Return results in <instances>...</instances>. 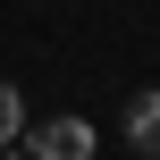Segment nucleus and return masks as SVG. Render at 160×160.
Segmentation results:
<instances>
[{
	"label": "nucleus",
	"instance_id": "obj_3",
	"mask_svg": "<svg viewBox=\"0 0 160 160\" xmlns=\"http://www.w3.org/2000/svg\"><path fill=\"white\" fill-rule=\"evenodd\" d=\"M17 135H25V93H17V84H0V152H8Z\"/></svg>",
	"mask_w": 160,
	"mask_h": 160
},
{
	"label": "nucleus",
	"instance_id": "obj_2",
	"mask_svg": "<svg viewBox=\"0 0 160 160\" xmlns=\"http://www.w3.org/2000/svg\"><path fill=\"white\" fill-rule=\"evenodd\" d=\"M127 143L143 160H160V93H135V101H127Z\"/></svg>",
	"mask_w": 160,
	"mask_h": 160
},
{
	"label": "nucleus",
	"instance_id": "obj_1",
	"mask_svg": "<svg viewBox=\"0 0 160 160\" xmlns=\"http://www.w3.org/2000/svg\"><path fill=\"white\" fill-rule=\"evenodd\" d=\"M25 160H93V127L84 118H42L25 135Z\"/></svg>",
	"mask_w": 160,
	"mask_h": 160
},
{
	"label": "nucleus",
	"instance_id": "obj_4",
	"mask_svg": "<svg viewBox=\"0 0 160 160\" xmlns=\"http://www.w3.org/2000/svg\"><path fill=\"white\" fill-rule=\"evenodd\" d=\"M0 160H25V152H17V143H8V152H0Z\"/></svg>",
	"mask_w": 160,
	"mask_h": 160
}]
</instances>
